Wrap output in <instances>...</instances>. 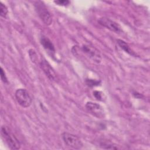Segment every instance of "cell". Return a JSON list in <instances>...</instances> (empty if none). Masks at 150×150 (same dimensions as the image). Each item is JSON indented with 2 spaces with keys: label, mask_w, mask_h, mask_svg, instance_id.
<instances>
[{
  "label": "cell",
  "mask_w": 150,
  "mask_h": 150,
  "mask_svg": "<svg viewBox=\"0 0 150 150\" xmlns=\"http://www.w3.org/2000/svg\"><path fill=\"white\" fill-rule=\"evenodd\" d=\"M100 145L104 149H118L119 148L115 144H112V143H103V144H101Z\"/></svg>",
  "instance_id": "5bb4252c"
},
{
  "label": "cell",
  "mask_w": 150,
  "mask_h": 150,
  "mask_svg": "<svg viewBox=\"0 0 150 150\" xmlns=\"http://www.w3.org/2000/svg\"><path fill=\"white\" fill-rule=\"evenodd\" d=\"M85 83L86 85L90 87H93L94 86H99L101 84V81L98 80H93V79H86L85 80Z\"/></svg>",
  "instance_id": "4fadbf2b"
},
{
  "label": "cell",
  "mask_w": 150,
  "mask_h": 150,
  "mask_svg": "<svg viewBox=\"0 0 150 150\" xmlns=\"http://www.w3.org/2000/svg\"><path fill=\"white\" fill-rule=\"evenodd\" d=\"M93 96L96 98V99L98 101H103L105 99V96L104 94L100 91H97V90L94 91Z\"/></svg>",
  "instance_id": "7c38bea8"
},
{
  "label": "cell",
  "mask_w": 150,
  "mask_h": 150,
  "mask_svg": "<svg viewBox=\"0 0 150 150\" xmlns=\"http://www.w3.org/2000/svg\"><path fill=\"white\" fill-rule=\"evenodd\" d=\"M117 43L118 45V46L120 47V48L122 49L125 52L127 53L128 54L131 56H136L135 53L132 51V50L130 48L129 45L125 41L121 39H117Z\"/></svg>",
  "instance_id": "30bf717a"
},
{
  "label": "cell",
  "mask_w": 150,
  "mask_h": 150,
  "mask_svg": "<svg viewBox=\"0 0 150 150\" xmlns=\"http://www.w3.org/2000/svg\"><path fill=\"white\" fill-rule=\"evenodd\" d=\"M81 50L93 62L97 63H100L101 62V55L100 52L93 46L84 45L81 47Z\"/></svg>",
  "instance_id": "5b68a950"
},
{
  "label": "cell",
  "mask_w": 150,
  "mask_h": 150,
  "mask_svg": "<svg viewBox=\"0 0 150 150\" xmlns=\"http://www.w3.org/2000/svg\"><path fill=\"white\" fill-rule=\"evenodd\" d=\"M0 76H1V80L3 83H4L5 84H8V78L6 76L5 72L4 71L3 68L2 67H1V69H0Z\"/></svg>",
  "instance_id": "9a60e30c"
},
{
  "label": "cell",
  "mask_w": 150,
  "mask_h": 150,
  "mask_svg": "<svg viewBox=\"0 0 150 150\" xmlns=\"http://www.w3.org/2000/svg\"><path fill=\"white\" fill-rule=\"evenodd\" d=\"M98 23L102 26L105 28L106 29L115 32L119 33L121 32V28L117 22L111 20L110 19L106 17H102L98 19Z\"/></svg>",
  "instance_id": "8992f818"
},
{
  "label": "cell",
  "mask_w": 150,
  "mask_h": 150,
  "mask_svg": "<svg viewBox=\"0 0 150 150\" xmlns=\"http://www.w3.org/2000/svg\"><path fill=\"white\" fill-rule=\"evenodd\" d=\"M15 96L18 103L23 108L29 107L32 104V98L28 91L25 88L17 89Z\"/></svg>",
  "instance_id": "277c9868"
},
{
  "label": "cell",
  "mask_w": 150,
  "mask_h": 150,
  "mask_svg": "<svg viewBox=\"0 0 150 150\" xmlns=\"http://www.w3.org/2000/svg\"><path fill=\"white\" fill-rule=\"evenodd\" d=\"M53 2L60 6H67L70 4V1L68 0H56Z\"/></svg>",
  "instance_id": "2e32d148"
},
{
  "label": "cell",
  "mask_w": 150,
  "mask_h": 150,
  "mask_svg": "<svg viewBox=\"0 0 150 150\" xmlns=\"http://www.w3.org/2000/svg\"><path fill=\"white\" fill-rule=\"evenodd\" d=\"M62 138L64 143L70 148L79 149L83 146V144L81 139L74 134L64 132L62 134Z\"/></svg>",
  "instance_id": "3957f363"
},
{
  "label": "cell",
  "mask_w": 150,
  "mask_h": 150,
  "mask_svg": "<svg viewBox=\"0 0 150 150\" xmlns=\"http://www.w3.org/2000/svg\"><path fill=\"white\" fill-rule=\"evenodd\" d=\"M29 56H30V58L32 60V61L35 62L37 59V54H36V53L35 52V51L33 49H31L29 50Z\"/></svg>",
  "instance_id": "e0dca14e"
},
{
  "label": "cell",
  "mask_w": 150,
  "mask_h": 150,
  "mask_svg": "<svg viewBox=\"0 0 150 150\" xmlns=\"http://www.w3.org/2000/svg\"><path fill=\"white\" fill-rule=\"evenodd\" d=\"M85 107L88 112L93 115L97 118H103L104 117V111L100 104L88 101L87 102Z\"/></svg>",
  "instance_id": "52a82bcc"
},
{
  "label": "cell",
  "mask_w": 150,
  "mask_h": 150,
  "mask_svg": "<svg viewBox=\"0 0 150 150\" xmlns=\"http://www.w3.org/2000/svg\"><path fill=\"white\" fill-rule=\"evenodd\" d=\"M40 42L46 52L54 59L55 57L56 49L52 42L46 36L42 35L40 38Z\"/></svg>",
  "instance_id": "9c48e42d"
},
{
  "label": "cell",
  "mask_w": 150,
  "mask_h": 150,
  "mask_svg": "<svg viewBox=\"0 0 150 150\" xmlns=\"http://www.w3.org/2000/svg\"><path fill=\"white\" fill-rule=\"evenodd\" d=\"M40 66L47 78L51 81H56L57 75L51 65L45 59H42L39 63Z\"/></svg>",
  "instance_id": "ba28073f"
},
{
  "label": "cell",
  "mask_w": 150,
  "mask_h": 150,
  "mask_svg": "<svg viewBox=\"0 0 150 150\" xmlns=\"http://www.w3.org/2000/svg\"><path fill=\"white\" fill-rule=\"evenodd\" d=\"M35 8L38 16L43 22L46 25H50L52 23V15L43 2L42 1L36 2L35 4Z\"/></svg>",
  "instance_id": "7a4b0ae2"
},
{
  "label": "cell",
  "mask_w": 150,
  "mask_h": 150,
  "mask_svg": "<svg viewBox=\"0 0 150 150\" xmlns=\"http://www.w3.org/2000/svg\"><path fill=\"white\" fill-rule=\"evenodd\" d=\"M1 133L2 139L5 141V143L11 149H20V142L8 127L5 125L2 126Z\"/></svg>",
  "instance_id": "6da1fadb"
},
{
  "label": "cell",
  "mask_w": 150,
  "mask_h": 150,
  "mask_svg": "<svg viewBox=\"0 0 150 150\" xmlns=\"http://www.w3.org/2000/svg\"><path fill=\"white\" fill-rule=\"evenodd\" d=\"M8 13V9L6 6L2 2H0V15L1 17L6 18Z\"/></svg>",
  "instance_id": "8fae6325"
}]
</instances>
